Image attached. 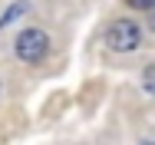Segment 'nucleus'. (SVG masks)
<instances>
[{
    "instance_id": "f257e3e1",
    "label": "nucleus",
    "mask_w": 155,
    "mask_h": 145,
    "mask_svg": "<svg viewBox=\"0 0 155 145\" xmlns=\"http://www.w3.org/2000/svg\"><path fill=\"white\" fill-rule=\"evenodd\" d=\"M106 46L112 53H132L142 46V30L135 20H112L106 27Z\"/></svg>"
},
{
    "instance_id": "f03ea898",
    "label": "nucleus",
    "mask_w": 155,
    "mask_h": 145,
    "mask_svg": "<svg viewBox=\"0 0 155 145\" xmlns=\"http://www.w3.org/2000/svg\"><path fill=\"white\" fill-rule=\"evenodd\" d=\"M13 53L17 59H23V63H40V59L50 53V36L43 33V30H23L17 40H13Z\"/></svg>"
},
{
    "instance_id": "7ed1b4c3",
    "label": "nucleus",
    "mask_w": 155,
    "mask_h": 145,
    "mask_svg": "<svg viewBox=\"0 0 155 145\" xmlns=\"http://www.w3.org/2000/svg\"><path fill=\"white\" fill-rule=\"evenodd\" d=\"M27 10H30V3H10V7H7V13L0 17V30H3V27H10L13 20H20Z\"/></svg>"
},
{
    "instance_id": "20e7f679",
    "label": "nucleus",
    "mask_w": 155,
    "mask_h": 145,
    "mask_svg": "<svg viewBox=\"0 0 155 145\" xmlns=\"http://www.w3.org/2000/svg\"><path fill=\"white\" fill-rule=\"evenodd\" d=\"M142 86H145V92L152 96V86H155V69H152V66H145V76H142Z\"/></svg>"
},
{
    "instance_id": "39448f33",
    "label": "nucleus",
    "mask_w": 155,
    "mask_h": 145,
    "mask_svg": "<svg viewBox=\"0 0 155 145\" xmlns=\"http://www.w3.org/2000/svg\"><path fill=\"white\" fill-rule=\"evenodd\" d=\"M129 7H135V10H152L155 0H129Z\"/></svg>"
}]
</instances>
